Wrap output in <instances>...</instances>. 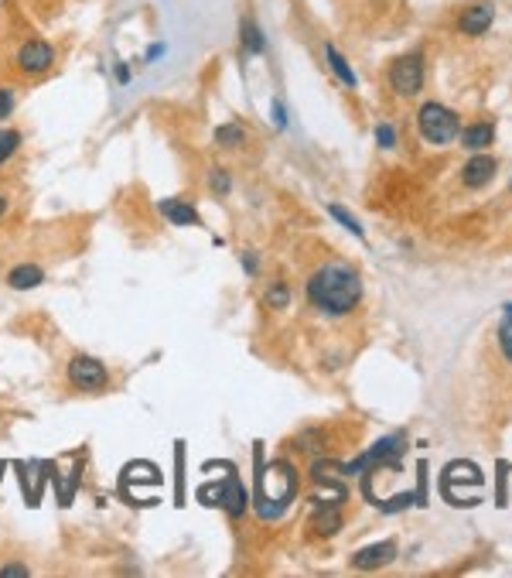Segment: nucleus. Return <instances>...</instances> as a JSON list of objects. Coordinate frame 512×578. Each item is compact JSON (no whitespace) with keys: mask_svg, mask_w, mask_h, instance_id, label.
Instances as JSON below:
<instances>
[{"mask_svg":"<svg viewBox=\"0 0 512 578\" xmlns=\"http://www.w3.org/2000/svg\"><path fill=\"white\" fill-rule=\"evenodd\" d=\"M205 507H219V510H226V514L239 520V516H247V507H249V497H247V486L239 479V472L236 466H229V476L222 479V483H205L199 486V493H195Z\"/></svg>","mask_w":512,"mask_h":578,"instance_id":"f03ea898","label":"nucleus"},{"mask_svg":"<svg viewBox=\"0 0 512 578\" xmlns=\"http://www.w3.org/2000/svg\"><path fill=\"white\" fill-rule=\"evenodd\" d=\"M157 213H161L164 223H171V226H202L199 209L188 203V199H161V203H157Z\"/></svg>","mask_w":512,"mask_h":578,"instance_id":"9b49d317","label":"nucleus"},{"mask_svg":"<svg viewBox=\"0 0 512 578\" xmlns=\"http://www.w3.org/2000/svg\"><path fill=\"white\" fill-rule=\"evenodd\" d=\"M325 59H328V69L335 72V79H339L345 90H356L358 86V76H356V69L349 65V59L341 55L339 48L331 45V42H325Z\"/></svg>","mask_w":512,"mask_h":578,"instance_id":"dca6fc26","label":"nucleus"},{"mask_svg":"<svg viewBox=\"0 0 512 578\" xmlns=\"http://www.w3.org/2000/svg\"><path fill=\"white\" fill-rule=\"evenodd\" d=\"M45 267L34 264V261H24V264H14L7 274H4V284L7 288H14V291H34V288H42L45 284Z\"/></svg>","mask_w":512,"mask_h":578,"instance_id":"1a4fd4ad","label":"nucleus"},{"mask_svg":"<svg viewBox=\"0 0 512 578\" xmlns=\"http://www.w3.org/2000/svg\"><path fill=\"white\" fill-rule=\"evenodd\" d=\"M396 558V545L393 541H379V545H369V547H358L356 554H352V568L358 572H376V568H383Z\"/></svg>","mask_w":512,"mask_h":578,"instance_id":"9d476101","label":"nucleus"},{"mask_svg":"<svg viewBox=\"0 0 512 578\" xmlns=\"http://www.w3.org/2000/svg\"><path fill=\"white\" fill-rule=\"evenodd\" d=\"M496 157L489 155H475L471 161L465 165V172H461V178H465L468 188H481L485 182H492V175H496Z\"/></svg>","mask_w":512,"mask_h":578,"instance_id":"ddd939ff","label":"nucleus"},{"mask_svg":"<svg viewBox=\"0 0 512 578\" xmlns=\"http://www.w3.org/2000/svg\"><path fill=\"white\" fill-rule=\"evenodd\" d=\"M498 346H502L506 360L512 363V305L506 308V315H502V326H498Z\"/></svg>","mask_w":512,"mask_h":578,"instance_id":"4be33fe9","label":"nucleus"},{"mask_svg":"<svg viewBox=\"0 0 512 578\" xmlns=\"http://www.w3.org/2000/svg\"><path fill=\"white\" fill-rule=\"evenodd\" d=\"M243 270H247V274H256V257H253V253H243Z\"/></svg>","mask_w":512,"mask_h":578,"instance_id":"7c9ffc66","label":"nucleus"},{"mask_svg":"<svg viewBox=\"0 0 512 578\" xmlns=\"http://www.w3.org/2000/svg\"><path fill=\"white\" fill-rule=\"evenodd\" d=\"M113 76H116V82H120V86H126V82L134 79V69H130V62H116V65H113Z\"/></svg>","mask_w":512,"mask_h":578,"instance_id":"cd10ccee","label":"nucleus"},{"mask_svg":"<svg viewBox=\"0 0 512 578\" xmlns=\"http://www.w3.org/2000/svg\"><path fill=\"white\" fill-rule=\"evenodd\" d=\"M4 472H7V462H0V479H4Z\"/></svg>","mask_w":512,"mask_h":578,"instance_id":"2f4dec72","label":"nucleus"},{"mask_svg":"<svg viewBox=\"0 0 512 578\" xmlns=\"http://www.w3.org/2000/svg\"><path fill=\"white\" fill-rule=\"evenodd\" d=\"M389 90L396 96H417L424 90V79H427V65H424V55L420 52H406L400 59L389 62Z\"/></svg>","mask_w":512,"mask_h":578,"instance_id":"423d86ee","label":"nucleus"},{"mask_svg":"<svg viewBox=\"0 0 512 578\" xmlns=\"http://www.w3.org/2000/svg\"><path fill=\"white\" fill-rule=\"evenodd\" d=\"M492 21H496V4L481 0V4H471V7H465L458 14V32L465 34V38H481L492 28Z\"/></svg>","mask_w":512,"mask_h":578,"instance_id":"6e6552de","label":"nucleus"},{"mask_svg":"<svg viewBox=\"0 0 512 578\" xmlns=\"http://www.w3.org/2000/svg\"><path fill=\"white\" fill-rule=\"evenodd\" d=\"M328 216L335 219V223H341V226H345V230H349V233H356L358 240H362V236H366V230H362V223H358V219L352 216V213H349V209H345V205H339V203H328Z\"/></svg>","mask_w":512,"mask_h":578,"instance_id":"412c9836","label":"nucleus"},{"mask_svg":"<svg viewBox=\"0 0 512 578\" xmlns=\"http://www.w3.org/2000/svg\"><path fill=\"white\" fill-rule=\"evenodd\" d=\"M209 188H212L216 195H229V192H233L229 172H226V168H212V172H209Z\"/></svg>","mask_w":512,"mask_h":578,"instance_id":"5701e85b","label":"nucleus"},{"mask_svg":"<svg viewBox=\"0 0 512 578\" xmlns=\"http://www.w3.org/2000/svg\"><path fill=\"white\" fill-rule=\"evenodd\" d=\"M458 137H461V147H468V151L492 147V141H496V124H492V120H475V124H468Z\"/></svg>","mask_w":512,"mask_h":578,"instance_id":"f8f14e48","label":"nucleus"},{"mask_svg":"<svg viewBox=\"0 0 512 578\" xmlns=\"http://www.w3.org/2000/svg\"><path fill=\"white\" fill-rule=\"evenodd\" d=\"M212 141H216V147H222V151H239V147H247L249 134L239 120H226L222 127H216Z\"/></svg>","mask_w":512,"mask_h":578,"instance_id":"2eb2a0df","label":"nucleus"},{"mask_svg":"<svg viewBox=\"0 0 512 578\" xmlns=\"http://www.w3.org/2000/svg\"><path fill=\"white\" fill-rule=\"evenodd\" d=\"M164 52H168L164 45H151V48H147V59H144V62H157V59L164 55Z\"/></svg>","mask_w":512,"mask_h":578,"instance_id":"c85d7f7f","label":"nucleus"},{"mask_svg":"<svg viewBox=\"0 0 512 578\" xmlns=\"http://www.w3.org/2000/svg\"><path fill=\"white\" fill-rule=\"evenodd\" d=\"M17 109V90L14 86H0V120H11Z\"/></svg>","mask_w":512,"mask_h":578,"instance_id":"b1692460","label":"nucleus"},{"mask_svg":"<svg viewBox=\"0 0 512 578\" xmlns=\"http://www.w3.org/2000/svg\"><path fill=\"white\" fill-rule=\"evenodd\" d=\"M65 380L79 393H103L109 391V370L103 360H96L89 353H76L65 363Z\"/></svg>","mask_w":512,"mask_h":578,"instance_id":"39448f33","label":"nucleus"},{"mask_svg":"<svg viewBox=\"0 0 512 578\" xmlns=\"http://www.w3.org/2000/svg\"><path fill=\"white\" fill-rule=\"evenodd\" d=\"M239 45H243V55L253 59V55H264L266 52V38L260 32V24H256V17L247 14L243 17V24H239Z\"/></svg>","mask_w":512,"mask_h":578,"instance_id":"4468645a","label":"nucleus"},{"mask_svg":"<svg viewBox=\"0 0 512 578\" xmlns=\"http://www.w3.org/2000/svg\"><path fill=\"white\" fill-rule=\"evenodd\" d=\"M417 127H420V137L427 144H451L461 134L458 113L448 109L444 103H424V107L417 109Z\"/></svg>","mask_w":512,"mask_h":578,"instance_id":"20e7f679","label":"nucleus"},{"mask_svg":"<svg viewBox=\"0 0 512 578\" xmlns=\"http://www.w3.org/2000/svg\"><path fill=\"white\" fill-rule=\"evenodd\" d=\"M264 305L270 308V312H284L287 305H291V288L284 281H274V284H266V291H264Z\"/></svg>","mask_w":512,"mask_h":578,"instance_id":"aec40b11","label":"nucleus"},{"mask_svg":"<svg viewBox=\"0 0 512 578\" xmlns=\"http://www.w3.org/2000/svg\"><path fill=\"white\" fill-rule=\"evenodd\" d=\"M404 452V435H389L383 441H376L366 455H358L352 466H345V472H362V469H376L383 462H396V455Z\"/></svg>","mask_w":512,"mask_h":578,"instance_id":"0eeeda50","label":"nucleus"},{"mask_svg":"<svg viewBox=\"0 0 512 578\" xmlns=\"http://www.w3.org/2000/svg\"><path fill=\"white\" fill-rule=\"evenodd\" d=\"M270 120H274L280 130L287 127V109H284V103H280V99H274V103H270Z\"/></svg>","mask_w":512,"mask_h":578,"instance_id":"a878e982","label":"nucleus"},{"mask_svg":"<svg viewBox=\"0 0 512 578\" xmlns=\"http://www.w3.org/2000/svg\"><path fill=\"white\" fill-rule=\"evenodd\" d=\"M311 308L325 315H349L362 301V278L349 261H325L308 278Z\"/></svg>","mask_w":512,"mask_h":578,"instance_id":"f257e3e1","label":"nucleus"},{"mask_svg":"<svg viewBox=\"0 0 512 578\" xmlns=\"http://www.w3.org/2000/svg\"><path fill=\"white\" fill-rule=\"evenodd\" d=\"M311 531L314 534H321V537H331V534H339L341 531V510L339 507H321L318 514H314V520H311Z\"/></svg>","mask_w":512,"mask_h":578,"instance_id":"f3484780","label":"nucleus"},{"mask_svg":"<svg viewBox=\"0 0 512 578\" xmlns=\"http://www.w3.org/2000/svg\"><path fill=\"white\" fill-rule=\"evenodd\" d=\"M7 213H11V195L0 188V219H7Z\"/></svg>","mask_w":512,"mask_h":578,"instance_id":"c756f323","label":"nucleus"},{"mask_svg":"<svg viewBox=\"0 0 512 578\" xmlns=\"http://www.w3.org/2000/svg\"><path fill=\"white\" fill-rule=\"evenodd\" d=\"M55 65H59V48L48 38L34 34L14 48V72L21 79H45L48 72H55Z\"/></svg>","mask_w":512,"mask_h":578,"instance_id":"7ed1b4c3","label":"nucleus"},{"mask_svg":"<svg viewBox=\"0 0 512 578\" xmlns=\"http://www.w3.org/2000/svg\"><path fill=\"white\" fill-rule=\"evenodd\" d=\"M24 147V134L17 127H0V168Z\"/></svg>","mask_w":512,"mask_h":578,"instance_id":"a211bd4d","label":"nucleus"},{"mask_svg":"<svg viewBox=\"0 0 512 578\" xmlns=\"http://www.w3.org/2000/svg\"><path fill=\"white\" fill-rule=\"evenodd\" d=\"M376 141H379V147H396V134H393V127L389 124L376 127Z\"/></svg>","mask_w":512,"mask_h":578,"instance_id":"393cba45","label":"nucleus"},{"mask_svg":"<svg viewBox=\"0 0 512 578\" xmlns=\"http://www.w3.org/2000/svg\"><path fill=\"white\" fill-rule=\"evenodd\" d=\"M174 503L185 507V441H174Z\"/></svg>","mask_w":512,"mask_h":578,"instance_id":"6ab92c4d","label":"nucleus"},{"mask_svg":"<svg viewBox=\"0 0 512 578\" xmlns=\"http://www.w3.org/2000/svg\"><path fill=\"white\" fill-rule=\"evenodd\" d=\"M0 575L4 578H28L32 572H28V564H4V568H0Z\"/></svg>","mask_w":512,"mask_h":578,"instance_id":"bb28decb","label":"nucleus"}]
</instances>
